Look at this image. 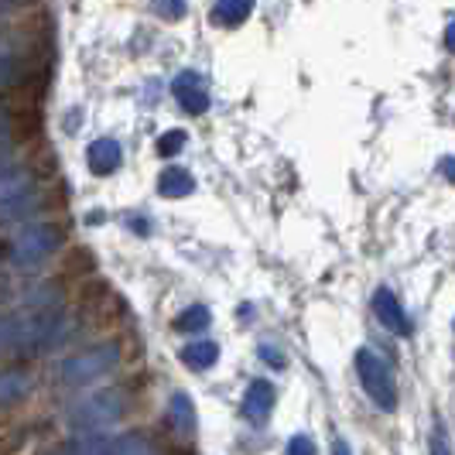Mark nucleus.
<instances>
[{"label": "nucleus", "instance_id": "f257e3e1", "mask_svg": "<svg viewBox=\"0 0 455 455\" xmlns=\"http://www.w3.org/2000/svg\"><path fill=\"white\" fill-rule=\"evenodd\" d=\"M68 319L59 308H24L4 315V353H45L66 339Z\"/></svg>", "mask_w": 455, "mask_h": 455}, {"label": "nucleus", "instance_id": "f03ea898", "mask_svg": "<svg viewBox=\"0 0 455 455\" xmlns=\"http://www.w3.org/2000/svg\"><path fill=\"white\" fill-rule=\"evenodd\" d=\"M131 408V397L127 390L110 387V390H96V394H86L79 401H72L66 411V428L76 432L79 438H90L92 432L100 428H110L116 425Z\"/></svg>", "mask_w": 455, "mask_h": 455}, {"label": "nucleus", "instance_id": "7ed1b4c3", "mask_svg": "<svg viewBox=\"0 0 455 455\" xmlns=\"http://www.w3.org/2000/svg\"><path fill=\"white\" fill-rule=\"evenodd\" d=\"M62 243V229L52 227V223H28L14 236H7L4 243V257L11 267H21V271H35L42 267L52 253L59 251Z\"/></svg>", "mask_w": 455, "mask_h": 455}, {"label": "nucleus", "instance_id": "20e7f679", "mask_svg": "<svg viewBox=\"0 0 455 455\" xmlns=\"http://www.w3.org/2000/svg\"><path fill=\"white\" fill-rule=\"evenodd\" d=\"M120 363V346L116 342H100V346H90L76 356H68L66 363L59 366V380L66 387H86L92 380L107 377L110 370H116Z\"/></svg>", "mask_w": 455, "mask_h": 455}, {"label": "nucleus", "instance_id": "39448f33", "mask_svg": "<svg viewBox=\"0 0 455 455\" xmlns=\"http://www.w3.org/2000/svg\"><path fill=\"white\" fill-rule=\"evenodd\" d=\"M356 377H360V384H363V390L377 408L397 411V380H394V370L380 353L360 349L356 353Z\"/></svg>", "mask_w": 455, "mask_h": 455}, {"label": "nucleus", "instance_id": "423d86ee", "mask_svg": "<svg viewBox=\"0 0 455 455\" xmlns=\"http://www.w3.org/2000/svg\"><path fill=\"white\" fill-rule=\"evenodd\" d=\"M172 92H175L179 107H182L188 116H203L205 110H209V103H212L203 86V79H199V72H179L175 83H172Z\"/></svg>", "mask_w": 455, "mask_h": 455}, {"label": "nucleus", "instance_id": "0eeeda50", "mask_svg": "<svg viewBox=\"0 0 455 455\" xmlns=\"http://www.w3.org/2000/svg\"><path fill=\"white\" fill-rule=\"evenodd\" d=\"M373 312H377L380 325L390 329L394 336H411V319L404 315L401 301H397V295H394L390 288H380V291L373 295Z\"/></svg>", "mask_w": 455, "mask_h": 455}, {"label": "nucleus", "instance_id": "6e6552de", "mask_svg": "<svg viewBox=\"0 0 455 455\" xmlns=\"http://www.w3.org/2000/svg\"><path fill=\"white\" fill-rule=\"evenodd\" d=\"M274 411V387L267 380H253L243 394V418L251 425H264Z\"/></svg>", "mask_w": 455, "mask_h": 455}, {"label": "nucleus", "instance_id": "1a4fd4ad", "mask_svg": "<svg viewBox=\"0 0 455 455\" xmlns=\"http://www.w3.org/2000/svg\"><path fill=\"white\" fill-rule=\"evenodd\" d=\"M86 161H90L92 175H110V172H116V168L124 164V151H120V144H116V140L100 137V140H92L90 144Z\"/></svg>", "mask_w": 455, "mask_h": 455}, {"label": "nucleus", "instance_id": "9d476101", "mask_svg": "<svg viewBox=\"0 0 455 455\" xmlns=\"http://www.w3.org/2000/svg\"><path fill=\"white\" fill-rule=\"evenodd\" d=\"M253 11V0H216L212 4V24H220V28H236V24H243L251 18Z\"/></svg>", "mask_w": 455, "mask_h": 455}, {"label": "nucleus", "instance_id": "9b49d317", "mask_svg": "<svg viewBox=\"0 0 455 455\" xmlns=\"http://www.w3.org/2000/svg\"><path fill=\"white\" fill-rule=\"evenodd\" d=\"M196 188V179L188 175V168H164L158 179L161 199H185Z\"/></svg>", "mask_w": 455, "mask_h": 455}, {"label": "nucleus", "instance_id": "f8f14e48", "mask_svg": "<svg viewBox=\"0 0 455 455\" xmlns=\"http://www.w3.org/2000/svg\"><path fill=\"white\" fill-rule=\"evenodd\" d=\"M216 360H220V346L212 339H196L182 349V363L188 370H209Z\"/></svg>", "mask_w": 455, "mask_h": 455}, {"label": "nucleus", "instance_id": "ddd939ff", "mask_svg": "<svg viewBox=\"0 0 455 455\" xmlns=\"http://www.w3.org/2000/svg\"><path fill=\"white\" fill-rule=\"evenodd\" d=\"M168 418H172V428L182 435L196 432V404L188 401V394H172L168 401Z\"/></svg>", "mask_w": 455, "mask_h": 455}, {"label": "nucleus", "instance_id": "4468645a", "mask_svg": "<svg viewBox=\"0 0 455 455\" xmlns=\"http://www.w3.org/2000/svg\"><path fill=\"white\" fill-rule=\"evenodd\" d=\"M52 455H116V449H114V438H96V435H90V438H72V442H66L62 449H55Z\"/></svg>", "mask_w": 455, "mask_h": 455}, {"label": "nucleus", "instance_id": "2eb2a0df", "mask_svg": "<svg viewBox=\"0 0 455 455\" xmlns=\"http://www.w3.org/2000/svg\"><path fill=\"white\" fill-rule=\"evenodd\" d=\"M209 322H212L209 308H205V305H192V308H185L182 315L175 319V329H179V332H203Z\"/></svg>", "mask_w": 455, "mask_h": 455}, {"label": "nucleus", "instance_id": "dca6fc26", "mask_svg": "<svg viewBox=\"0 0 455 455\" xmlns=\"http://www.w3.org/2000/svg\"><path fill=\"white\" fill-rule=\"evenodd\" d=\"M116 455H155V445L144 435H120L114 438Z\"/></svg>", "mask_w": 455, "mask_h": 455}, {"label": "nucleus", "instance_id": "f3484780", "mask_svg": "<svg viewBox=\"0 0 455 455\" xmlns=\"http://www.w3.org/2000/svg\"><path fill=\"white\" fill-rule=\"evenodd\" d=\"M24 390H28V377L24 373H18V370H7L4 373V404H14L18 397H24Z\"/></svg>", "mask_w": 455, "mask_h": 455}, {"label": "nucleus", "instance_id": "a211bd4d", "mask_svg": "<svg viewBox=\"0 0 455 455\" xmlns=\"http://www.w3.org/2000/svg\"><path fill=\"white\" fill-rule=\"evenodd\" d=\"M151 11L158 14L161 21H182L188 4L185 0H151Z\"/></svg>", "mask_w": 455, "mask_h": 455}, {"label": "nucleus", "instance_id": "6ab92c4d", "mask_svg": "<svg viewBox=\"0 0 455 455\" xmlns=\"http://www.w3.org/2000/svg\"><path fill=\"white\" fill-rule=\"evenodd\" d=\"M185 144H188V134H185V131H168V134L158 137V155L161 158H175Z\"/></svg>", "mask_w": 455, "mask_h": 455}, {"label": "nucleus", "instance_id": "aec40b11", "mask_svg": "<svg viewBox=\"0 0 455 455\" xmlns=\"http://www.w3.org/2000/svg\"><path fill=\"white\" fill-rule=\"evenodd\" d=\"M284 455H315V442H312L308 435H295V438L288 442V452Z\"/></svg>", "mask_w": 455, "mask_h": 455}, {"label": "nucleus", "instance_id": "412c9836", "mask_svg": "<svg viewBox=\"0 0 455 455\" xmlns=\"http://www.w3.org/2000/svg\"><path fill=\"white\" fill-rule=\"evenodd\" d=\"M260 360H267L274 366H284V353L277 349V346H267V342H260Z\"/></svg>", "mask_w": 455, "mask_h": 455}, {"label": "nucleus", "instance_id": "4be33fe9", "mask_svg": "<svg viewBox=\"0 0 455 455\" xmlns=\"http://www.w3.org/2000/svg\"><path fill=\"white\" fill-rule=\"evenodd\" d=\"M442 175H445L449 182H455V158H442Z\"/></svg>", "mask_w": 455, "mask_h": 455}, {"label": "nucleus", "instance_id": "5701e85b", "mask_svg": "<svg viewBox=\"0 0 455 455\" xmlns=\"http://www.w3.org/2000/svg\"><path fill=\"white\" fill-rule=\"evenodd\" d=\"M21 7H31V0H4V11H21Z\"/></svg>", "mask_w": 455, "mask_h": 455}, {"label": "nucleus", "instance_id": "b1692460", "mask_svg": "<svg viewBox=\"0 0 455 455\" xmlns=\"http://www.w3.org/2000/svg\"><path fill=\"white\" fill-rule=\"evenodd\" d=\"M445 48H449V52L455 55V21L445 28Z\"/></svg>", "mask_w": 455, "mask_h": 455}, {"label": "nucleus", "instance_id": "393cba45", "mask_svg": "<svg viewBox=\"0 0 455 455\" xmlns=\"http://www.w3.org/2000/svg\"><path fill=\"white\" fill-rule=\"evenodd\" d=\"M332 455H353V452H349V445H346L342 438H336V442H332Z\"/></svg>", "mask_w": 455, "mask_h": 455}]
</instances>
